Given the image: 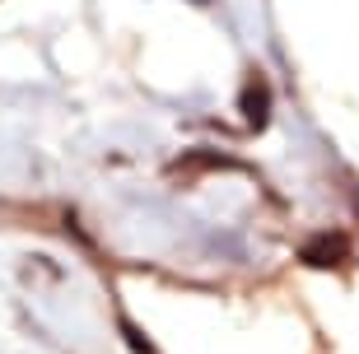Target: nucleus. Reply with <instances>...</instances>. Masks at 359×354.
Returning <instances> with one entry per match:
<instances>
[{
  "mask_svg": "<svg viewBox=\"0 0 359 354\" xmlns=\"http://www.w3.org/2000/svg\"><path fill=\"white\" fill-rule=\"evenodd\" d=\"M350 252V238L346 233H322V238H308L304 247V261L308 266H341Z\"/></svg>",
  "mask_w": 359,
  "mask_h": 354,
  "instance_id": "nucleus-1",
  "label": "nucleus"
},
{
  "mask_svg": "<svg viewBox=\"0 0 359 354\" xmlns=\"http://www.w3.org/2000/svg\"><path fill=\"white\" fill-rule=\"evenodd\" d=\"M243 107H248L252 126H262V121H266V84H252V89H248V98H243Z\"/></svg>",
  "mask_w": 359,
  "mask_h": 354,
  "instance_id": "nucleus-2",
  "label": "nucleus"
}]
</instances>
